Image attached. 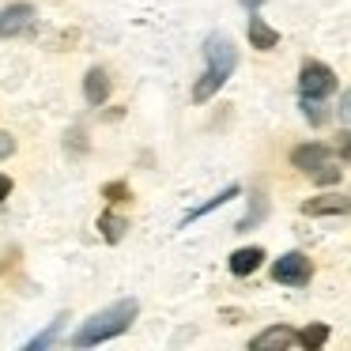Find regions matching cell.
<instances>
[{
  "label": "cell",
  "instance_id": "obj_19",
  "mask_svg": "<svg viewBox=\"0 0 351 351\" xmlns=\"http://www.w3.org/2000/svg\"><path fill=\"white\" fill-rule=\"evenodd\" d=\"M340 117L351 125V91H343V99H340Z\"/></svg>",
  "mask_w": 351,
  "mask_h": 351
},
{
  "label": "cell",
  "instance_id": "obj_13",
  "mask_svg": "<svg viewBox=\"0 0 351 351\" xmlns=\"http://www.w3.org/2000/svg\"><path fill=\"white\" fill-rule=\"evenodd\" d=\"M238 197V185H227V189L219 193V197H212L208 204H200V208H193L189 215H185V223H193V219H200V215H208V212H215V208H223L227 200H234Z\"/></svg>",
  "mask_w": 351,
  "mask_h": 351
},
{
  "label": "cell",
  "instance_id": "obj_21",
  "mask_svg": "<svg viewBox=\"0 0 351 351\" xmlns=\"http://www.w3.org/2000/svg\"><path fill=\"white\" fill-rule=\"evenodd\" d=\"M8 193H12V178L0 174V200H8Z\"/></svg>",
  "mask_w": 351,
  "mask_h": 351
},
{
  "label": "cell",
  "instance_id": "obj_2",
  "mask_svg": "<svg viewBox=\"0 0 351 351\" xmlns=\"http://www.w3.org/2000/svg\"><path fill=\"white\" fill-rule=\"evenodd\" d=\"M291 162H295L298 170H306V174H310L313 182H321V185H336V182H340V170H336V162H332V155H328L325 144L295 147V152H291Z\"/></svg>",
  "mask_w": 351,
  "mask_h": 351
},
{
  "label": "cell",
  "instance_id": "obj_14",
  "mask_svg": "<svg viewBox=\"0 0 351 351\" xmlns=\"http://www.w3.org/2000/svg\"><path fill=\"white\" fill-rule=\"evenodd\" d=\"M325 340H328V325H306L302 332H298V343H302L306 351H317Z\"/></svg>",
  "mask_w": 351,
  "mask_h": 351
},
{
  "label": "cell",
  "instance_id": "obj_5",
  "mask_svg": "<svg viewBox=\"0 0 351 351\" xmlns=\"http://www.w3.org/2000/svg\"><path fill=\"white\" fill-rule=\"evenodd\" d=\"M310 276H313V261L306 253H283L272 265V280L287 283V287H302V283H310Z\"/></svg>",
  "mask_w": 351,
  "mask_h": 351
},
{
  "label": "cell",
  "instance_id": "obj_4",
  "mask_svg": "<svg viewBox=\"0 0 351 351\" xmlns=\"http://www.w3.org/2000/svg\"><path fill=\"white\" fill-rule=\"evenodd\" d=\"M204 57H208V69L223 80H230V72L238 69V49L227 34H212V38L204 42Z\"/></svg>",
  "mask_w": 351,
  "mask_h": 351
},
{
  "label": "cell",
  "instance_id": "obj_18",
  "mask_svg": "<svg viewBox=\"0 0 351 351\" xmlns=\"http://www.w3.org/2000/svg\"><path fill=\"white\" fill-rule=\"evenodd\" d=\"M336 152L351 162V132H340V136H336Z\"/></svg>",
  "mask_w": 351,
  "mask_h": 351
},
{
  "label": "cell",
  "instance_id": "obj_16",
  "mask_svg": "<svg viewBox=\"0 0 351 351\" xmlns=\"http://www.w3.org/2000/svg\"><path fill=\"white\" fill-rule=\"evenodd\" d=\"M8 155H16V136L0 129V159H8Z\"/></svg>",
  "mask_w": 351,
  "mask_h": 351
},
{
  "label": "cell",
  "instance_id": "obj_1",
  "mask_svg": "<svg viewBox=\"0 0 351 351\" xmlns=\"http://www.w3.org/2000/svg\"><path fill=\"white\" fill-rule=\"evenodd\" d=\"M136 313H140V302H136V298H117L114 306H106V310L91 313V317H87L84 325L76 328L72 343H76V348H95V343L114 340V336H121L125 328L136 321Z\"/></svg>",
  "mask_w": 351,
  "mask_h": 351
},
{
  "label": "cell",
  "instance_id": "obj_8",
  "mask_svg": "<svg viewBox=\"0 0 351 351\" xmlns=\"http://www.w3.org/2000/svg\"><path fill=\"white\" fill-rule=\"evenodd\" d=\"M84 99H87V106H102L110 99V76L102 69H91L84 76Z\"/></svg>",
  "mask_w": 351,
  "mask_h": 351
},
{
  "label": "cell",
  "instance_id": "obj_11",
  "mask_svg": "<svg viewBox=\"0 0 351 351\" xmlns=\"http://www.w3.org/2000/svg\"><path fill=\"white\" fill-rule=\"evenodd\" d=\"M250 46L253 49H276V46H280V31L268 27L261 16H253L250 19Z\"/></svg>",
  "mask_w": 351,
  "mask_h": 351
},
{
  "label": "cell",
  "instance_id": "obj_17",
  "mask_svg": "<svg viewBox=\"0 0 351 351\" xmlns=\"http://www.w3.org/2000/svg\"><path fill=\"white\" fill-rule=\"evenodd\" d=\"M61 321H64V317H57V321H53V325H49V328H46V332H42V336H38V340H34V343H31V348H46V343H49V340H53V336H57V332H61Z\"/></svg>",
  "mask_w": 351,
  "mask_h": 351
},
{
  "label": "cell",
  "instance_id": "obj_22",
  "mask_svg": "<svg viewBox=\"0 0 351 351\" xmlns=\"http://www.w3.org/2000/svg\"><path fill=\"white\" fill-rule=\"evenodd\" d=\"M242 4H245V8H250V12H257L261 4H265V0H242Z\"/></svg>",
  "mask_w": 351,
  "mask_h": 351
},
{
  "label": "cell",
  "instance_id": "obj_20",
  "mask_svg": "<svg viewBox=\"0 0 351 351\" xmlns=\"http://www.w3.org/2000/svg\"><path fill=\"white\" fill-rule=\"evenodd\" d=\"M106 197H110V200H117V197H129V189H125V185H106Z\"/></svg>",
  "mask_w": 351,
  "mask_h": 351
},
{
  "label": "cell",
  "instance_id": "obj_12",
  "mask_svg": "<svg viewBox=\"0 0 351 351\" xmlns=\"http://www.w3.org/2000/svg\"><path fill=\"white\" fill-rule=\"evenodd\" d=\"M223 84H227V80H223V76H215V72L208 69L204 76L197 80V87H193V102H208L212 95H219V87H223Z\"/></svg>",
  "mask_w": 351,
  "mask_h": 351
},
{
  "label": "cell",
  "instance_id": "obj_6",
  "mask_svg": "<svg viewBox=\"0 0 351 351\" xmlns=\"http://www.w3.org/2000/svg\"><path fill=\"white\" fill-rule=\"evenodd\" d=\"M291 343H298V332H295V328L272 325V328H265V332L253 336L250 348H253V351H283V348H291Z\"/></svg>",
  "mask_w": 351,
  "mask_h": 351
},
{
  "label": "cell",
  "instance_id": "obj_10",
  "mask_svg": "<svg viewBox=\"0 0 351 351\" xmlns=\"http://www.w3.org/2000/svg\"><path fill=\"white\" fill-rule=\"evenodd\" d=\"M306 215H343L351 212V197H313L302 204Z\"/></svg>",
  "mask_w": 351,
  "mask_h": 351
},
{
  "label": "cell",
  "instance_id": "obj_3",
  "mask_svg": "<svg viewBox=\"0 0 351 351\" xmlns=\"http://www.w3.org/2000/svg\"><path fill=\"white\" fill-rule=\"evenodd\" d=\"M298 91H302V99H328L336 91V72L321 61H306L298 72Z\"/></svg>",
  "mask_w": 351,
  "mask_h": 351
},
{
  "label": "cell",
  "instance_id": "obj_7",
  "mask_svg": "<svg viewBox=\"0 0 351 351\" xmlns=\"http://www.w3.org/2000/svg\"><path fill=\"white\" fill-rule=\"evenodd\" d=\"M31 23H34V8H31V4H12V8L0 12V38L23 34Z\"/></svg>",
  "mask_w": 351,
  "mask_h": 351
},
{
  "label": "cell",
  "instance_id": "obj_9",
  "mask_svg": "<svg viewBox=\"0 0 351 351\" xmlns=\"http://www.w3.org/2000/svg\"><path fill=\"white\" fill-rule=\"evenodd\" d=\"M261 261H265V250L261 245H245V250H234L230 253V272L234 276H250L261 268Z\"/></svg>",
  "mask_w": 351,
  "mask_h": 351
},
{
  "label": "cell",
  "instance_id": "obj_15",
  "mask_svg": "<svg viewBox=\"0 0 351 351\" xmlns=\"http://www.w3.org/2000/svg\"><path fill=\"white\" fill-rule=\"evenodd\" d=\"M99 227H102V238H106V242H117V238H121V230H125V223L114 219V212H106L99 219Z\"/></svg>",
  "mask_w": 351,
  "mask_h": 351
}]
</instances>
